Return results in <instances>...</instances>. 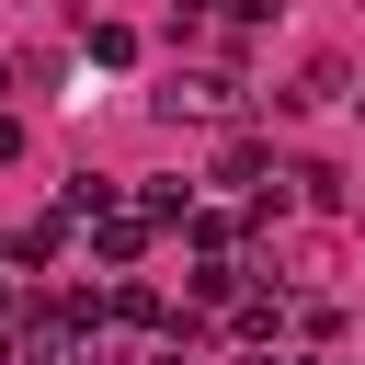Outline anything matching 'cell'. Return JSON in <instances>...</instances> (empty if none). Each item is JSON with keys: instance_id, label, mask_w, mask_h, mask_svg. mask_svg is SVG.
Masks as SVG:
<instances>
[{"instance_id": "obj_3", "label": "cell", "mask_w": 365, "mask_h": 365, "mask_svg": "<svg viewBox=\"0 0 365 365\" xmlns=\"http://www.w3.org/2000/svg\"><path fill=\"white\" fill-rule=\"evenodd\" d=\"M80 34H91V68H137V23H114V11L91 23V11H80Z\"/></svg>"}, {"instance_id": "obj_10", "label": "cell", "mask_w": 365, "mask_h": 365, "mask_svg": "<svg viewBox=\"0 0 365 365\" xmlns=\"http://www.w3.org/2000/svg\"><path fill=\"white\" fill-rule=\"evenodd\" d=\"M0 319H11V285H0Z\"/></svg>"}, {"instance_id": "obj_1", "label": "cell", "mask_w": 365, "mask_h": 365, "mask_svg": "<svg viewBox=\"0 0 365 365\" xmlns=\"http://www.w3.org/2000/svg\"><path fill=\"white\" fill-rule=\"evenodd\" d=\"M160 114H171V125H182V114H194V125H228V114H240V80H228V68H171V80H160Z\"/></svg>"}, {"instance_id": "obj_4", "label": "cell", "mask_w": 365, "mask_h": 365, "mask_svg": "<svg viewBox=\"0 0 365 365\" xmlns=\"http://www.w3.org/2000/svg\"><path fill=\"white\" fill-rule=\"evenodd\" d=\"M103 319H125V331H171V308H160V285H114V297H103Z\"/></svg>"}, {"instance_id": "obj_7", "label": "cell", "mask_w": 365, "mask_h": 365, "mask_svg": "<svg viewBox=\"0 0 365 365\" xmlns=\"http://www.w3.org/2000/svg\"><path fill=\"white\" fill-rule=\"evenodd\" d=\"M11 160H23V125H11V114H0V171H11Z\"/></svg>"}, {"instance_id": "obj_6", "label": "cell", "mask_w": 365, "mask_h": 365, "mask_svg": "<svg viewBox=\"0 0 365 365\" xmlns=\"http://www.w3.org/2000/svg\"><path fill=\"white\" fill-rule=\"evenodd\" d=\"M0 91H46V57H34V46H11V57H0Z\"/></svg>"}, {"instance_id": "obj_5", "label": "cell", "mask_w": 365, "mask_h": 365, "mask_svg": "<svg viewBox=\"0 0 365 365\" xmlns=\"http://www.w3.org/2000/svg\"><path fill=\"white\" fill-rule=\"evenodd\" d=\"M57 240H68V217H34V228L11 240V262H57Z\"/></svg>"}, {"instance_id": "obj_11", "label": "cell", "mask_w": 365, "mask_h": 365, "mask_svg": "<svg viewBox=\"0 0 365 365\" xmlns=\"http://www.w3.org/2000/svg\"><path fill=\"white\" fill-rule=\"evenodd\" d=\"M0 365H11V342H0Z\"/></svg>"}, {"instance_id": "obj_8", "label": "cell", "mask_w": 365, "mask_h": 365, "mask_svg": "<svg viewBox=\"0 0 365 365\" xmlns=\"http://www.w3.org/2000/svg\"><path fill=\"white\" fill-rule=\"evenodd\" d=\"M160 365H194V354H182V342H171V354H160Z\"/></svg>"}, {"instance_id": "obj_2", "label": "cell", "mask_w": 365, "mask_h": 365, "mask_svg": "<svg viewBox=\"0 0 365 365\" xmlns=\"http://www.w3.org/2000/svg\"><path fill=\"white\" fill-rule=\"evenodd\" d=\"M91 228H103V240H91V251H103V262H137V251H148V228H160V217H148V205H103V217H91Z\"/></svg>"}, {"instance_id": "obj_9", "label": "cell", "mask_w": 365, "mask_h": 365, "mask_svg": "<svg viewBox=\"0 0 365 365\" xmlns=\"http://www.w3.org/2000/svg\"><path fill=\"white\" fill-rule=\"evenodd\" d=\"M251 365H297V354H251Z\"/></svg>"}]
</instances>
